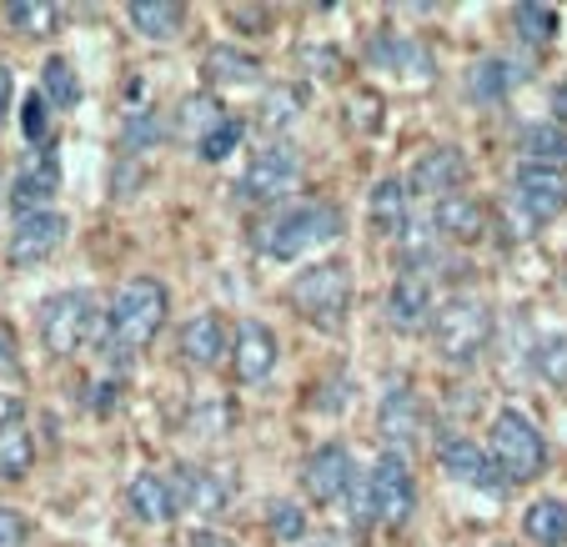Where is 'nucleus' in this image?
Instances as JSON below:
<instances>
[{"mask_svg":"<svg viewBox=\"0 0 567 547\" xmlns=\"http://www.w3.org/2000/svg\"><path fill=\"white\" fill-rule=\"evenodd\" d=\"M0 196H6V192H0Z\"/></svg>","mask_w":567,"mask_h":547,"instance_id":"obj_50","label":"nucleus"},{"mask_svg":"<svg viewBox=\"0 0 567 547\" xmlns=\"http://www.w3.org/2000/svg\"><path fill=\"white\" fill-rule=\"evenodd\" d=\"M126 21L136 25V35L146 41H176L186 31V6H172V0H136L126 6Z\"/></svg>","mask_w":567,"mask_h":547,"instance_id":"obj_26","label":"nucleus"},{"mask_svg":"<svg viewBox=\"0 0 567 547\" xmlns=\"http://www.w3.org/2000/svg\"><path fill=\"white\" fill-rule=\"evenodd\" d=\"M297 477H301V493H307L311 503L332 507L357 487V462H352V452H347L342 442H321V447H311L307 457H301Z\"/></svg>","mask_w":567,"mask_h":547,"instance_id":"obj_10","label":"nucleus"},{"mask_svg":"<svg viewBox=\"0 0 567 547\" xmlns=\"http://www.w3.org/2000/svg\"><path fill=\"white\" fill-rule=\"evenodd\" d=\"M317 392H321V398H311V407H317V412H347V407H352V382H347V376L321 382Z\"/></svg>","mask_w":567,"mask_h":547,"instance_id":"obj_40","label":"nucleus"},{"mask_svg":"<svg viewBox=\"0 0 567 547\" xmlns=\"http://www.w3.org/2000/svg\"><path fill=\"white\" fill-rule=\"evenodd\" d=\"M437 462L447 477H457V483L477 487V493H487V497L513 493V483H507V473L497 467V457L482 452V442H472L467 432H437Z\"/></svg>","mask_w":567,"mask_h":547,"instance_id":"obj_7","label":"nucleus"},{"mask_svg":"<svg viewBox=\"0 0 567 547\" xmlns=\"http://www.w3.org/2000/svg\"><path fill=\"white\" fill-rule=\"evenodd\" d=\"M408 182H377L372 186V226L392 241H408Z\"/></svg>","mask_w":567,"mask_h":547,"instance_id":"obj_28","label":"nucleus"},{"mask_svg":"<svg viewBox=\"0 0 567 547\" xmlns=\"http://www.w3.org/2000/svg\"><path fill=\"white\" fill-rule=\"evenodd\" d=\"M523 533H527V543H537V547H563L567 543V503H557V497L527 503Z\"/></svg>","mask_w":567,"mask_h":547,"instance_id":"obj_29","label":"nucleus"},{"mask_svg":"<svg viewBox=\"0 0 567 547\" xmlns=\"http://www.w3.org/2000/svg\"><path fill=\"white\" fill-rule=\"evenodd\" d=\"M11 96H16V81H11V65L0 61V126H6V116H11Z\"/></svg>","mask_w":567,"mask_h":547,"instance_id":"obj_45","label":"nucleus"},{"mask_svg":"<svg viewBox=\"0 0 567 547\" xmlns=\"http://www.w3.org/2000/svg\"><path fill=\"white\" fill-rule=\"evenodd\" d=\"M367 61L382 65V71H402V75H422L432 81V51L412 35H396V31H377L367 41Z\"/></svg>","mask_w":567,"mask_h":547,"instance_id":"obj_20","label":"nucleus"},{"mask_svg":"<svg viewBox=\"0 0 567 547\" xmlns=\"http://www.w3.org/2000/svg\"><path fill=\"white\" fill-rule=\"evenodd\" d=\"M301 547H352V537L347 533H317V537H307Z\"/></svg>","mask_w":567,"mask_h":547,"instance_id":"obj_46","label":"nucleus"},{"mask_svg":"<svg viewBox=\"0 0 567 547\" xmlns=\"http://www.w3.org/2000/svg\"><path fill=\"white\" fill-rule=\"evenodd\" d=\"M221 121H226L221 101H216L212 91H196V96H186L182 106H176V136H186V141H196V146H202V141L212 136Z\"/></svg>","mask_w":567,"mask_h":547,"instance_id":"obj_30","label":"nucleus"},{"mask_svg":"<svg viewBox=\"0 0 567 547\" xmlns=\"http://www.w3.org/2000/svg\"><path fill=\"white\" fill-rule=\"evenodd\" d=\"M267 523H271V533L287 537V543H301V533H307V513H301L297 503H271Z\"/></svg>","mask_w":567,"mask_h":547,"instance_id":"obj_38","label":"nucleus"},{"mask_svg":"<svg viewBox=\"0 0 567 547\" xmlns=\"http://www.w3.org/2000/svg\"><path fill=\"white\" fill-rule=\"evenodd\" d=\"M301 182V156L297 146H287V141H271V146H261L257 156L247 162V172H241V202H287L291 192H297Z\"/></svg>","mask_w":567,"mask_h":547,"instance_id":"obj_8","label":"nucleus"},{"mask_svg":"<svg viewBox=\"0 0 567 547\" xmlns=\"http://www.w3.org/2000/svg\"><path fill=\"white\" fill-rule=\"evenodd\" d=\"M277 332H271L267 322H257V317H241L236 322V352H231V362H236V382L241 386H257V382H267L271 372H277Z\"/></svg>","mask_w":567,"mask_h":547,"instance_id":"obj_14","label":"nucleus"},{"mask_svg":"<svg viewBox=\"0 0 567 547\" xmlns=\"http://www.w3.org/2000/svg\"><path fill=\"white\" fill-rule=\"evenodd\" d=\"M192 547H236V543L221 533H192Z\"/></svg>","mask_w":567,"mask_h":547,"instance_id":"obj_47","label":"nucleus"},{"mask_svg":"<svg viewBox=\"0 0 567 547\" xmlns=\"http://www.w3.org/2000/svg\"><path fill=\"white\" fill-rule=\"evenodd\" d=\"M503 547H507V543H503Z\"/></svg>","mask_w":567,"mask_h":547,"instance_id":"obj_51","label":"nucleus"},{"mask_svg":"<svg viewBox=\"0 0 567 547\" xmlns=\"http://www.w3.org/2000/svg\"><path fill=\"white\" fill-rule=\"evenodd\" d=\"M493 457L507 473V483H533L547 467V442L537 432V422L517 407H503L493 417Z\"/></svg>","mask_w":567,"mask_h":547,"instance_id":"obj_6","label":"nucleus"},{"mask_svg":"<svg viewBox=\"0 0 567 547\" xmlns=\"http://www.w3.org/2000/svg\"><path fill=\"white\" fill-rule=\"evenodd\" d=\"M462 182H467V156H462L457 146H432V151H422L417 166H412L408 192L437 196V202H442V196L462 192Z\"/></svg>","mask_w":567,"mask_h":547,"instance_id":"obj_16","label":"nucleus"},{"mask_svg":"<svg viewBox=\"0 0 567 547\" xmlns=\"http://www.w3.org/2000/svg\"><path fill=\"white\" fill-rule=\"evenodd\" d=\"M41 96L51 101L55 111L81 106V75H75V65L65 61V55H45V65H41Z\"/></svg>","mask_w":567,"mask_h":547,"instance_id":"obj_31","label":"nucleus"},{"mask_svg":"<svg viewBox=\"0 0 567 547\" xmlns=\"http://www.w3.org/2000/svg\"><path fill=\"white\" fill-rule=\"evenodd\" d=\"M35 332H41V347L51 357H75L86 342H101L111 332V317H101L91 291H61L41 307Z\"/></svg>","mask_w":567,"mask_h":547,"instance_id":"obj_3","label":"nucleus"},{"mask_svg":"<svg viewBox=\"0 0 567 547\" xmlns=\"http://www.w3.org/2000/svg\"><path fill=\"white\" fill-rule=\"evenodd\" d=\"M553 111H557V121H563V126H567V81L553 91Z\"/></svg>","mask_w":567,"mask_h":547,"instance_id":"obj_48","label":"nucleus"},{"mask_svg":"<svg viewBox=\"0 0 567 547\" xmlns=\"http://www.w3.org/2000/svg\"><path fill=\"white\" fill-rule=\"evenodd\" d=\"M202 75H206V86H251V81H261V61L251 51H241V45H212L202 61Z\"/></svg>","mask_w":567,"mask_h":547,"instance_id":"obj_23","label":"nucleus"},{"mask_svg":"<svg viewBox=\"0 0 567 547\" xmlns=\"http://www.w3.org/2000/svg\"><path fill=\"white\" fill-rule=\"evenodd\" d=\"M517 81H527V65L507 61V55H487V61H477L467 71V96L477 106H497V101L513 96Z\"/></svg>","mask_w":567,"mask_h":547,"instance_id":"obj_22","label":"nucleus"},{"mask_svg":"<svg viewBox=\"0 0 567 547\" xmlns=\"http://www.w3.org/2000/svg\"><path fill=\"white\" fill-rule=\"evenodd\" d=\"M332 237H342V211L327 202H301V206H287V211L267 216V221L257 226L251 247L271 261H297Z\"/></svg>","mask_w":567,"mask_h":547,"instance_id":"obj_2","label":"nucleus"},{"mask_svg":"<svg viewBox=\"0 0 567 547\" xmlns=\"http://www.w3.org/2000/svg\"><path fill=\"white\" fill-rule=\"evenodd\" d=\"M241 136H247V126H241L236 116H226L221 126H216L196 151H202V162H212V166H216V162H226V156H231V151L241 146Z\"/></svg>","mask_w":567,"mask_h":547,"instance_id":"obj_37","label":"nucleus"},{"mask_svg":"<svg viewBox=\"0 0 567 547\" xmlns=\"http://www.w3.org/2000/svg\"><path fill=\"white\" fill-rule=\"evenodd\" d=\"M432 226H437V237H447V241H477L482 231H487V211H482L477 196L452 192L432 206Z\"/></svg>","mask_w":567,"mask_h":547,"instance_id":"obj_21","label":"nucleus"},{"mask_svg":"<svg viewBox=\"0 0 567 547\" xmlns=\"http://www.w3.org/2000/svg\"><path fill=\"white\" fill-rule=\"evenodd\" d=\"M31 437H25V427H11V432H0V477L6 483H21L25 473H31Z\"/></svg>","mask_w":567,"mask_h":547,"instance_id":"obj_35","label":"nucleus"},{"mask_svg":"<svg viewBox=\"0 0 567 547\" xmlns=\"http://www.w3.org/2000/svg\"><path fill=\"white\" fill-rule=\"evenodd\" d=\"M61 192V162H55V151H31V162L16 172L11 182V206L16 216H31V211H51V196Z\"/></svg>","mask_w":567,"mask_h":547,"instance_id":"obj_15","label":"nucleus"},{"mask_svg":"<svg viewBox=\"0 0 567 547\" xmlns=\"http://www.w3.org/2000/svg\"><path fill=\"white\" fill-rule=\"evenodd\" d=\"M307 111V86L301 81H277V86L261 91L257 101V126L261 131H291Z\"/></svg>","mask_w":567,"mask_h":547,"instance_id":"obj_25","label":"nucleus"},{"mask_svg":"<svg viewBox=\"0 0 567 547\" xmlns=\"http://www.w3.org/2000/svg\"><path fill=\"white\" fill-rule=\"evenodd\" d=\"M176 342H182V357L192 367H216L226 352H236V337L221 311H196V317H186Z\"/></svg>","mask_w":567,"mask_h":547,"instance_id":"obj_17","label":"nucleus"},{"mask_svg":"<svg viewBox=\"0 0 567 547\" xmlns=\"http://www.w3.org/2000/svg\"><path fill=\"white\" fill-rule=\"evenodd\" d=\"M6 21H11V31L41 41V35H51L61 25V11H55L51 0H16V6H6Z\"/></svg>","mask_w":567,"mask_h":547,"instance_id":"obj_33","label":"nucleus"},{"mask_svg":"<svg viewBox=\"0 0 567 547\" xmlns=\"http://www.w3.org/2000/svg\"><path fill=\"white\" fill-rule=\"evenodd\" d=\"M111 392H116L111 382H91L86 386V407L91 412H111V407H116V398H111Z\"/></svg>","mask_w":567,"mask_h":547,"instance_id":"obj_44","label":"nucleus"},{"mask_svg":"<svg viewBox=\"0 0 567 547\" xmlns=\"http://www.w3.org/2000/svg\"><path fill=\"white\" fill-rule=\"evenodd\" d=\"M493 342V307L477 297H452L432 317V347L447 367H472Z\"/></svg>","mask_w":567,"mask_h":547,"instance_id":"obj_4","label":"nucleus"},{"mask_svg":"<svg viewBox=\"0 0 567 547\" xmlns=\"http://www.w3.org/2000/svg\"><path fill=\"white\" fill-rule=\"evenodd\" d=\"M301 65H311L317 75H337L342 71V55H337L332 45H307V51H301Z\"/></svg>","mask_w":567,"mask_h":547,"instance_id":"obj_41","label":"nucleus"},{"mask_svg":"<svg viewBox=\"0 0 567 547\" xmlns=\"http://www.w3.org/2000/svg\"><path fill=\"white\" fill-rule=\"evenodd\" d=\"M513 206L523 211V221L543 226L553 216L567 211V172H553V166H517L513 176Z\"/></svg>","mask_w":567,"mask_h":547,"instance_id":"obj_11","label":"nucleus"},{"mask_svg":"<svg viewBox=\"0 0 567 547\" xmlns=\"http://www.w3.org/2000/svg\"><path fill=\"white\" fill-rule=\"evenodd\" d=\"M533 367H537V376H543V382L567 386V332L543 337V342H537V352H533Z\"/></svg>","mask_w":567,"mask_h":547,"instance_id":"obj_36","label":"nucleus"},{"mask_svg":"<svg viewBox=\"0 0 567 547\" xmlns=\"http://www.w3.org/2000/svg\"><path fill=\"white\" fill-rule=\"evenodd\" d=\"M557 11L553 6H537V0H527V6H513V31H517V41H527V45H553L557 41Z\"/></svg>","mask_w":567,"mask_h":547,"instance_id":"obj_32","label":"nucleus"},{"mask_svg":"<svg viewBox=\"0 0 567 547\" xmlns=\"http://www.w3.org/2000/svg\"><path fill=\"white\" fill-rule=\"evenodd\" d=\"M0 367H6V372H16V357H11V342H6V332H0Z\"/></svg>","mask_w":567,"mask_h":547,"instance_id":"obj_49","label":"nucleus"},{"mask_svg":"<svg viewBox=\"0 0 567 547\" xmlns=\"http://www.w3.org/2000/svg\"><path fill=\"white\" fill-rule=\"evenodd\" d=\"M166 311H172V297L161 287L156 277H131L126 287L111 297V332L101 337V352H106L111 367H126L131 352L156 342V332L166 327Z\"/></svg>","mask_w":567,"mask_h":547,"instance_id":"obj_1","label":"nucleus"},{"mask_svg":"<svg viewBox=\"0 0 567 547\" xmlns=\"http://www.w3.org/2000/svg\"><path fill=\"white\" fill-rule=\"evenodd\" d=\"M166 483H172L176 507H186V513H221L236 493L231 477L206 473V467H176V477H166Z\"/></svg>","mask_w":567,"mask_h":547,"instance_id":"obj_19","label":"nucleus"},{"mask_svg":"<svg viewBox=\"0 0 567 547\" xmlns=\"http://www.w3.org/2000/svg\"><path fill=\"white\" fill-rule=\"evenodd\" d=\"M0 547H25V517L16 507H0Z\"/></svg>","mask_w":567,"mask_h":547,"instance_id":"obj_42","label":"nucleus"},{"mask_svg":"<svg viewBox=\"0 0 567 547\" xmlns=\"http://www.w3.org/2000/svg\"><path fill=\"white\" fill-rule=\"evenodd\" d=\"M432 317H437V307H432L427 277L422 271H402L392 281V291H386V322L396 332H422V327H432Z\"/></svg>","mask_w":567,"mask_h":547,"instance_id":"obj_18","label":"nucleus"},{"mask_svg":"<svg viewBox=\"0 0 567 547\" xmlns=\"http://www.w3.org/2000/svg\"><path fill=\"white\" fill-rule=\"evenodd\" d=\"M372 483V513L382 527H408L417 513V483H412V467L402 452H382L377 467L367 473Z\"/></svg>","mask_w":567,"mask_h":547,"instance_id":"obj_9","label":"nucleus"},{"mask_svg":"<svg viewBox=\"0 0 567 547\" xmlns=\"http://www.w3.org/2000/svg\"><path fill=\"white\" fill-rule=\"evenodd\" d=\"M166 136H172V131H166V121H161L156 111H131L126 126H121V151H126V156H141V151L161 146Z\"/></svg>","mask_w":567,"mask_h":547,"instance_id":"obj_34","label":"nucleus"},{"mask_svg":"<svg viewBox=\"0 0 567 547\" xmlns=\"http://www.w3.org/2000/svg\"><path fill=\"white\" fill-rule=\"evenodd\" d=\"M45 106H51V101H45L41 91L21 101V131H25V141H31L35 151L45 146V121H51V116H45Z\"/></svg>","mask_w":567,"mask_h":547,"instance_id":"obj_39","label":"nucleus"},{"mask_svg":"<svg viewBox=\"0 0 567 547\" xmlns=\"http://www.w3.org/2000/svg\"><path fill=\"white\" fill-rule=\"evenodd\" d=\"M517 151H523L527 166H553V172H567V126L563 121H533L517 136Z\"/></svg>","mask_w":567,"mask_h":547,"instance_id":"obj_24","label":"nucleus"},{"mask_svg":"<svg viewBox=\"0 0 567 547\" xmlns=\"http://www.w3.org/2000/svg\"><path fill=\"white\" fill-rule=\"evenodd\" d=\"M65 231H71V221H65L61 211L16 216V231H11V241H6V261H11V267H35V261H45L61 247Z\"/></svg>","mask_w":567,"mask_h":547,"instance_id":"obj_13","label":"nucleus"},{"mask_svg":"<svg viewBox=\"0 0 567 547\" xmlns=\"http://www.w3.org/2000/svg\"><path fill=\"white\" fill-rule=\"evenodd\" d=\"M291 307L307 317L321 332H337L347 322V307H352V267L347 261H317L291 281Z\"/></svg>","mask_w":567,"mask_h":547,"instance_id":"obj_5","label":"nucleus"},{"mask_svg":"<svg viewBox=\"0 0 567 547\" xmlns=\"http://www.w3.org/2000/svg\"><path fill=\"white\" fill-rule=\"evenodd\" d=\"M126 507H131V517H136V523H166V517L176 513L172 483H166V477H156V473L131 477V487H126Z\"/></svg>","mask_w":567,"mask_h":547,"instance_id":"obj_27","label":"nucleus"},{"mask_svg":"<svg viewBox=\"0 0 567 547\" xmlns=\"http://www.w3.org/2000/svg\"><path fill=\"white\" fill-rule=\"evenodd\" d=\"M422 427H427V412H422V398L412 392L408 382H396L392 392H382V407H377V432H382L386 452H402L417 447L422 442Z\"/></svg>","mask_w":567,"mask_h":547,"instance_id":"obj_12","label":"nucleus"},{"mask_svg":"<svg viewBox=\"0 0 567 547\" xmlns=\"http://www.w3.org/2000/svg\"><path fill=\"white\" fill-rule=\"evenodd\" d=\"M21 417H25V402L16 398V392H0V432L21 427Z\"/></svg>","mask_w":567,"mask_h":547,"instance_id":"obj_43","label":"nucleus"}]
</instances>
